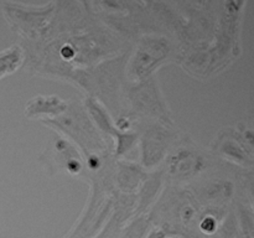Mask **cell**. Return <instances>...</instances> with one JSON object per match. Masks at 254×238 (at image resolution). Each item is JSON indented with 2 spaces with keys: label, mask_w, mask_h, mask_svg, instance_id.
Returning <instances> with one entry per match:
<instances>
[{
  "label": "cell",
  "mask_w": 254,
  "mask_h": 238,
  "mask_svg": "<svg viewBox=\"0 0 254 238\" xmlns=\"http://www.w3.org/2000/svg\"><path fill=\"white\" fill-rule=\"evenodd\" d=\"M61 54H62V56L66 57V59H69V57L73 55V50L69 49V47H64V49H62V51H61Z\"/></svg>",
  "instance_id": "cell-1"
}]
</instances>
